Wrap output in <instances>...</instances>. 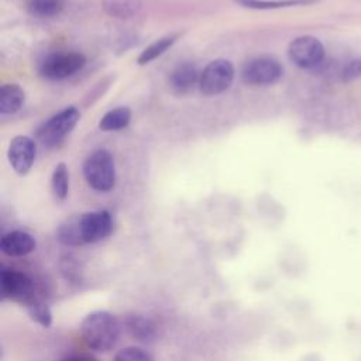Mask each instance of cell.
<instances>
[{
    "label": "cell",
    "instance_id": "obj_11",
    "mask_svg": "<svg viewBox=\"0 0 361 361\" xmlns=\"http://www.w3.org/2000/svg\"><path fill=\"white\" fill-rule=\"evenodd\" d=\"M37 247L35 238L23 230L6 233L0 240V250L8 257H24L32 252Z\"/></svg>",
    "mask_w": 361,
    "mask_h": 361
},
{
    "label": "cell",
    "instance_id": "obj_8",
    "mask_svg": "<svg viewBox=\"0 0 361 361\" xmlns=\"http://www.w3.org/2000/svg\"><path fill=\"white\" fill-rule=\"evenodd\" d=\"M282 76V65L272 56H258L245 63L241 78L247 85H272Z\"/></svg>",
    "mask_w": 361,
    "mask_h": 361
},
{
    "label": "cell",
    "instance_id": "obj_20",
    "mask_svg": "<svg viewBox=\"0 0 361 361\" xmlns=\"http://www.w3.org/2000/svg\"><path fill=\"white\" fill-rule=\"evenodd\" d=\"M243 7L255 8V10H269V8H281V7H290V6H300V4H309L313 0H235Z\"/></svg>",
    "mask_w": 361,
    "mask_h": 361
},
{
    "label": "cell",
    "instance_id": "obj_22",
    "mask_svg": "<svg viewBox=\"0 0 361 361\" xmlns=\"http://www.w3.org/2000/svg\"><path fill=\"white\" fill-rule=\"evenodd\" d=\"M361 75V61H353L344 71L345 78H355Z\"/></svg>",
    "mask_w": 361,
    "mask_h": 361
},
{
    "label": "cell",
    "instance_id": "obj_9",
    "mask_svg": "<svg viewBox=\"0 0 361 361\" xmlns=\"http://www.w3.org/2000/svg\"><path fill=\"white\" fill-rule=\"evenodd\" d=\"M288 54L290 61L303 69H312L320 65L324 58V47L323 44L310 35H303L295 38L288 48Z\"/></svg>",
    "mask_w": 361,
    "mask_h": 361
},
{
    "label": "cell",
    "instance_id": "obj_6",
    "mask_svg": "<svg viewBox=\"0 0 361 361\" xmlns=\"http://www.w3.org/2000/svg\"><path fill=\"white\" fill-rule=\"evenodd\" d=\"M86 63L85 55L79 52H59L47 56L39 66V73L52 80H59L79 72Z\"/></svg>",
    "mask_w": 361,
    "mask_h": 361
},
{
    "label": "cell",
    "instance_id": "obj_21",
    "mask_svg": "<svg viewBox=\"0 0 361 361\" xmlns=\"http://www.w3.org/2000/svg\"><path fill=\"white\" fill-rule=\"evenodd\" d=\"M113 361H154V358L140 347H126L114 355Z\"/></svg>",
    "mask_w": 361,
    "mask_h": 361
},
{
    "label": "cell",
    "instance_id": "obj_16",
    "mask_svg": "<svg viewBox=\"0 0 361 361\" xmlns=\"http://www.w3.org/2000/svg\"><path fill=\"white\" fill-rule=\"evenodd\" d=\"M178 37H179V34H171V35H165V37H162V38L154 41L152 44H149V45L140 54L137 62H138L140 65H145V63L154 61L155 58H158L159 55H162L168 48H171V47L175 44V41L178 39Z\"/></svg>",
    "mask_w": 361,
    "mask_h": 361
},
{
    "label": "cell",
    "instance_id": "obj_10",
    "mask_svg": "<svg viewBox=\"0 0 361 361\" xmlns=\"http://www.w3.org/2000/svg\"><path fill=\"white\" fill-rule=\"evenodd\" d=\"M35 155H37V145L35 141L31 140L27 135H17L11 140L10 145H8V162L13 166V169L18 173V175H25L34 161H35Z\"/></svg>",
    "mask_w": 361,
    "mask_h": 361
},
{
    "label": "cell",
    "instance_id": "obj_12",
    "mask_svg": "<svg viewBox=\"0 0 361 361\" xmlns=\"http://www.w3.org/2000/svg\"><path fill=\"white\" fill-rule=\"evenodd\" d=\"M200 72L196 65L186 62L178 65L169 76V86L178 94H185L190 92L196 85H199Z\"/></svg>",
    "mask_w": 361,
    "mask_h": 361
},
{
    "label": "cell",
    "instance_id": "obj_4",
    "mask_svg": "<svg viewBox=\"0 0 361 361\" xmlns=\"http://www.w3.org/2000/svg\"><path fill=\"white\" fill-rule=\"evenodd\" d=\"M79 117V110L73 106L54 114L38 128L37 137L39 142L45 147H54L59 144L75 128Z\"/></svg>",
    "mask_w": 361,
    "mask_h": 361
},
{
    "label": "cell",
    "instance_id": "obj_13",
    "mask_svg": "<svg viewBox=\"0 0 361 361\" xmlns=\"http://www.w3.org/2000/svg\"><path fill=\"white\" fill-rule=\"evenodd\" d=\"M124 326L127 333L138 341H148L157 336V324L145 316H128L124 322Z\"/></svg>",
    "mask_w": 361,
    "mask_h": 361
},
{
    "label": "cell",
    "instance_id": "obj_23",
    "mask_svg": "<svg viewBox=\"0 0 361 361\" xmlns=\"http://www.w3.org/2000/svg\"><path fill=\"white\" fill-rule=\"evenodd\" d=\"M62 361H96V360L89 354H73V355L66 357Z\"/></svg>",
    "mask_w": 361,
    "mask_h": 361
},
{
    "label": "cell",
    "instance_id": "obj_7",
    "mask_svg": "<svg viewBox=\"0 0 361 361\" xmlns=\"http://www.w3.org/2000/svg\"><path fill=\"white\" fill-rule=\"evenodd\" d=\"M0 293L3 299L14 300L25 305L34 295L32 279L17 269L1 268L0 271Z\"/></svg>",
    "mask_w": 361,
    "mask_h": 361
},
{
    "label": "cell",
    "instance_id": "obj_19",
    "mask_svg": "<svg viewBox=\"0 0 361 361\" xmlns=\"http://www.w3.org/2000/svg\"><path fill=\"white\" fill-rule=\"evenodd\" d=\"M63 0H30L28 11L37 17H52L63 8Z\"/></svg>",
    "mask_w": 361,
    "mask_h": 361
},
{
    "label": "cell",
    "instance_id": "obj_18",
    "mask_svg": "<svg viewBox=\"0 0 361 361\" xmlns=\"http://www.w3.org/2000/svg\"><path fill=\"white\" fill-rule=\"evenodd\" d=\"M51 189L58 200H63L69 192V171L63 162L58 164L54 169L51 179Z\"/></svg>",
    "mask_w": 361,
    "mask_h": 361
},
{
    "label": "cell",
    "instance_id": "obj_3",
    "mask_svg": "<svg viewBox=\"0 0 361 361\" xmlns=\"http://www.w3.org/2000/svg\"><path fill=\"white\" fill-rule=\"evenodd\" d=\"M83 175L92 189L111 190L116 185V166L111 154L104 149L92 152L83 164Z\"/></svg>",
    "mask_w": 361,
    "mask_h": 361
},
{
    "label": "cell",
    "instance_id": "obj_14",
    "mask_svg": "<svg viewBox=\"0 0 361 361\" xmlns=\"http://www.w3.org/2000/svg\"><path fill=\"white\" fill-rule=\"evenodd\" d=\"M25 102L24 90L16 85L8 83L3 85L0 89V113L1 114H13L18 111Z\"/></svg>",
    "mask_w": 361,
    "mask_h": 361
},
{
    "label": "cell",
    "instance_id": "obj_15",
    "mask_svg": "<svg viewBox=\"0 0 361 361\" xmlns=\"http://www.w3.org/2000/svg\"><path fill=\"white\" fill-rule=\"evenodd\" d=\"M130 118H131V111L128 107H117L107 111L102 117L99 127L103 131H118L128 126Z\"/></svg>",
    "mask_w": 361,
    "mask_h": 361
},
{
    "label": "cell",
    "instance_id": "obj_1",
    "mask_svg": "<svg viewBox=\"0 0 361 361\" xmlns=\"http://www.w3.org/2000/svg\"><path fill=\"white\" fill-rule=\"evenodd\" d=\"M113 231V219L106 210L87 212L65 219L58 230L56 240L69 247L93 244L104 240Z\"/></svg>",
    "mask_w": 361,
    "mask_h": 361
},
{
    "label": "cell",
    "instance_id": "obj_5",
    "mask_svg": "<svg viewBox=\"0 0 361 361\" xmlns=\"http://www.w3.org/2000/svg\"><path fill=\"white\" fill-rule=\"evenodd\" d=\"M234 79V66L227 59H214L200 72L199 89L203 94L213 96L227 90Z\"/></svg>",
    "mask_w": 361,
    "mask_h": 361
},
{
    "label": "cell",
    "instance_id": "obj_2",
    "mask_svg": "<svg viewBox=\"0 0 361 361\" xmlns=\"http://www.w3.org/2000/svg\"><path fill=\"white\" fill-rule=\"evenodd\" d=\"M80 334L90 350L104 353L113 348L117 343L120 336V322L107 310H96L82 320Z\"/></svg>",
    "mask_w": 361,
    "mask_h": 361
},
{
    "label": "cell",
    "instance_id": "obj_17",
    "mask_svg": "<svg viewBox=\"0 0 361 361\" xmlns=\"http://www.w3.org/2000/svg\"><path fill=\"white\" fill-rule=\"evenodd\" d=\"M25 309H27V313L28 316L37 322L38 324H41L42 327H49L52 324V313H51V309L49 306L41 300L39 298L34 296L32 299H30L25 305Z\"/></svg>",
    "mask_w": 361,
    "mask_h": 361
}]
</instances>
